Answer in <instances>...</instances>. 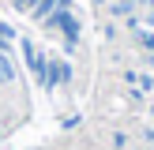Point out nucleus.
I'll return each mask as SVG.
<instances>
[{
  "instance_id": "nucleus-1",
  "label": "nucleus",
  "mask_w": 154,
  "mask_h": 150,
  "mask_svg": "<svg viewBox=\"0 0 154 150\" xmlns=\"http://www.w3.org/2000/svg\"><path fill=\"white\" fill-rule=\"evenodd\" d=\"M38 26L45 30V34H60V41L64 45H79V34H83V26H79V15H75V8H53L49 15H45Z\"/></svg>"
},
{
  "instance_id": "nucleus-4",
  "label": "nucleus",
  "mask_w": 154,
  "mask_h": 150,
  "mask_svg": "<svg viewBox=\"0 0 154 150\" xmlns=\"http://www.w3.org/2000/svg\"><path fill=\"white\" fill-rule=\"evenodd\" d=\"M11 4L19 8V11H26V15H34V22H42L45 15H49L53 8H57V4H53V0H11Z\"/></svg>"
},
{
  "instance_id": "nucleus-5",
  "label": "nucleus",
  "mask_w": 154,
  "mask_h": 150,
  "mask_svg": "<svg viewBox=\"0 0 154 150\" xmlns=\"http://www.w3.org/2000/svg\"><path fill=\"white\" fill-rule=\"evenodd\" d=\"M132 41H135V49H139V52H147V56H150V52H154V30H147V26L135 30Z\"/></svg>"
},
{
  "instance_id": "nucleus-2",
  "label": "nucleus",
  "mask_w": 154,
  "mask_h": 150,
  "mask_svg": "<svg viewBox=\"0 0 154 150\" xmlns=\"http://www.w3.org/2000/svg\"><path fill=\"white\" fill-rule=\"evenodd\" d=\"M19 49H23V60H26V71L34 75V82L53 90V56L45 49H38L34 38H19Z\"/></svg>"
},
{
  "instance_id": "nucleus-3",
  "label": "nucleus",
  "mask_w": 154,
  "mask_h": 150,
  "mask_svg": "<svg viewBox=\"0 0 154 150\" xmlns=\"http://www.w3.org/2000/svg\"><path fill=\"white\" fill-rule=\"evenodd\" d=\"M124 82H128V94H132L135 101H143V98L150 101V94H154V75H150V71L128 68V71H124Z\"/></svg>"
},
{
  "instance_id": "nucleus-6",
  "label": "nucleus",
  "mask_w": 154,
  "mask_h": 150,
  "mask_svg": "<svg viewBox=\"0 0 154 150\" xmlns=\"http://www.w3.org/2000/svg\"><path fill=\"white\" fill-rule=\"evenodd\" d=\"M19 41V34H15L8 22H0V52H11V45Z\"/></svg>"
}]
</instances>
